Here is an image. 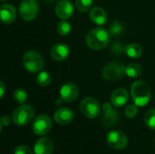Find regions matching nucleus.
I'll list each match as a JSON object with an SVG mask.
<instances>
[{"label":"nucleus","mask_w":155,"mask_h":154,"mask_svg":"<svg viewBox=\"0 0 155 154\" xmlns=\"http://www.w3.org/2000/svg\"><path fill=\"white\" fill-rule=\"evenodd\" d=\"M94 0H76L75 6L78 11L80 12H87L93 6Z\"/></svg>","instance_id":"nucleus-25"},{"label":"nucleus","mask_w":155,"mask_h":154,"mask_svg":"<svg viewBox=\"0 0 155 154\" xmlns=\"http://www.w3.org/2000/svg\"><path fill=\"white\" fill-rule=\"evenodd\" d=\"M1 1H2V2H4V1H5V0H1Z\"/></svg>","instance_id":"nucleus-31"},{"label":"nucleus","mask_w":155,"mask_h":154,"mask_svg":"<svg viewBox=\"0 0 155 154\" xmlns=\"http://www.w3.org/2000/svg\"><path fill=\"white\" fill-rule=\"evenodd\" d=\"M59 93L63 102L72 103L75 101L79 95V87L75 84L67 83L61 87Z\"/></svg>","instance_id":"nucleus-11"},{"label":"nucleus","mask_w":155,"mask_h":154,"mask_svg":"<svg viewBox=\"0 0 155 154\" xmlns=\"http://www.w3.org/2000/svg\"><path fill=\"white\" fill-rule=\"evenodd\" d=\"M144 123L149 129L155 130V108L147 111L144 115Z\"/></svg>","instance_id":"nucleus-24"},{"label":"nucleus","mask_w":155,"mask_h":154,"mask_svg":"<svg viewBox=\"0 0 155 154\" xmlns=\"http://www.w3.org/2000/svg\"><path fill=\"white\" fill-rule=\"evenodd\" d=\"M35 116L34 109L28 104H21L17 107L12 115L13 123L17 126H25L31 123Z\"/></svg>","instance_id":"nucleus-4"},{"label":"nucleus","mask_w":155,"mask_h":154,"mask_svg":"<svg viewBox=\"0 0 155 154\" xmlns=\"http://www.w3.org/2000/svg\"><path fill=\"white\" fill-rule=\"evenodd\" d=\"M5 86L3 81H0V97L3 98L4 94H5Z\"/></svg>","instance_id":"nucleus-30"},{"label":"nucleus","mask_w":155,"mask_h":154,"mask_svg":"<svg viewBox=\"0 0 155 154\" xmlns=\"http://www.w3.org/2000/svg\"><path fill=\"white\" fill-rule=\"evenodd\" d=\"M129 100V93L126 89L120 87L115 89L111 95V103L115 108H119L127 103Z\"/></svg>","instance_id":"nucleus-16"},{"label":"nucleus","mask_w":155,"mask_h":154,"mask_svg":"<svg viewBox=\"0 0 155 154\" xmlns=\"http://www.w3.org/2000/svg\"><path fill=\"white\" fill-rule=\"evenodd\" d=\"M124 114L129 119L134 118L138 114V106L135 103L134 104H129L124 110Z\"/></svg>","instance_id":"nucleus-26"},{"label":"nucleus","mask_w":155,"mask_h":154,"mask_svg":"<svg viewBox=\"0 0 155 154\" xmlns=\"http://www.w3.org/2000/svg\"><path fill=\"white\" fill-rule=\"evenodd\" d=\"M124 53L126 54L127 56L134 58V59H137L139 57L142 56L143 54V48L140 44L133 43V44H129L124 47Z\"/></svg>","instance_id":"nucleus-19"},{"label":"nucleus","mask_w":155,"mask_h":154,"mask_svg":"<svg viewBox=\"0 0 155 154\" xmlns=\"http://www.w3.org/2000/svg\"><path fill=\"white\" fill-rule=\"evenodd\" d=\"M39 11V5L36 0H22L19 5V15L25 21L34 20Z\"/></svg>","instance_id":"nucleus-6"},{"label":"nucleus","mask_w":155,"mask_h":154,"mask_svg":"<svg viewBox=\"0 0 155 154\" xmlns=\"http://www.w3.org/2000/svg\"><path fill=\"white\" fill-rule=\"evenodd\" d=\"M10 122H11V120H10V118L8 117V116H3L2 117V119H1V126L3 127V126H7V125H9L10 124Z\"/></svg>","instance_id":"nucleus-29"},{"label":"nucleus","mask_w":155,"mask_h":154,"mask_svg":"<svg viewBox=\"0 0 155 154\" xmlns=\"http://www.w3.org/2000/svg\"><path fill=\"white\" fill-rule=\"evenodd\" d=\"M86 44L93 50H102L105 48L110 41L109 32L102 27H96L86 34Z\"/></svg>","instance_id":"nucleus-1"},{"label":"nucleus","mask_w":155,"mask_h":154,"mask_svg":"<svg viewBox=\"0 0 155 154\" xmlns=\"http://www.w3.org/2000/svg\"><path fill=\"white\" fill-rule=\"evenodd\" d=\"M22 63L25 69L32 74L41 72L45 66L44 58L38 52L35 50H29L25 52L23 56Z\"/></svg>","instance_id":"nucleus-3"},{"label":"nucleus","mask_w":155,"mask_h":154,"mask_svg":"<svg viewBox=\"0 0 155 154\" xmlns=\"http://www.w3.org/2000/svg\"><path fill=\"white\" fill-rule=\"evenodd\" d=\"M55 14L62 20H67L74 15V6L69 0H59L55 5Z\"/></svg>","instance_id":"nucleus-12"},{"label":"nucleus","mask_w":155,"mask_h":154,"mask_svg":"<svg viewBox=\"0 0 155 154\" xmlns=\"http://www.w3.org/2000/svg\"><path fill=\"white\" fill-rule=\"evenodd\" d=\"M0 15H1V21L3 24H5V25L12 24L15 20V17H16L15 8L10 4H4L1 6Z\"/></svg>","instance_id":"nucleus-17"},{"label":"nucleus","mask_w":155,"mask_h":154,"mask_svg":"<svg viewBox=\"0 0 155 154\" xmlns=\"http://www.w3.org/2000/svg\"><path fill=\"white\" fill-rule=\"evenodd\" d=\"M131 95L134 103L137 106L143 107L150 102L152 93L150 87L145 82L135 81L131 86Z\"/></svg>","instance_id":"nucleus-2"},{"label":"nucleus","mask_w":155,"mask_h":154,"mask_svg":"<svg viewBox=\"0 0 155 154\" xmlns=\"http://www.w3.org/2000/svg\"><path fill=\"white\" fill-rule=\"evenodd\" d=\"M114 106L109 103H104L103 104L104 115L102 118V125L104 127L114 126L119 120V113L114 110Z\"/></svg>","instance_id":"nucleus-10"},{"label":"nucleus","mask_w":155,"mask_h":154,"mask_svg":"<svg viewBox=\"0 0 155 154\" xmlns=\"http://www.w3.org/2000/svg\"><path fill=\"white\" fill-rule=\"evenodd\" d=\"M51 80H52L51 75L46 71L39 72L36 76V83L42 87H45V86L49 85V84L51 83Z\"/></svg>","instance_id":"nucleus-21"},{"label":"nucleus","mask_w":155,"mask_h":154,"mask_svg":"<svg viewBox=\"0 0 155 154\" xmlns=\"http://www.w3.org/2000/svg\"><path fill=\"white\" fill-rule=\"evenodd\" d=\"M125 74V66L119 62L109 63L102 70L103 77L107 81H114L121 78Z\"/></svg>","instance_id":"nucleus-7"},{"label":"nucleus","mask_w":155,"mask_h":154,"mask_svg":"<svg viewBox=\"0 0 155 154\" xmlns=\"http://www.w3.org/2000/svg\"><path fill=\"white\" fill-rule=\"evenodd\" d=\"M54 145L53 141L48 137H42L37 140L34 145L35 154H53Z\"/></svg>","instance_id":"nucleus-13"},{"label":"nucleus","mask_w":155,"mask_h":154,"mask_svg":"<svg viewBox=\"0 0 155 154\" xmlns=\"http://www.w3.org/2000/svg\"><path fill=\"white\" fill-rule=\"evenodd\" d=\"M123 32V25L119 22H114L109 30V33L112 34H119Z\"/></svg>","instance_id":"nucleus-27"},{"label":"nucleus","mask_w":155,"mask_h":154,"mask_svg":"<svg viewBox=\"0 0 155 154\" xmlns=\"http://www.w3.org/2000/svg\"><path fill=\"white\" fill-rule=\"evenodd\" d=\"M13 98L16 103L24 104L27 100V93L23 88H17L13 93Z\"/></svg>","instance_id":"nucleus-23"},{"label":"nucleus","mask_w":155,"mask_h":154,"mask_svg":"<svg viewBox=\"0 0 155 154\" xmlns=\"http://www.w3.org/2000/svg\"><path fill=\"white\" fill-rule=\"evenodd\" d=\"M90 19L93 23L103 25L107 22V14L101 6H94L90 11Z\"/></svg>","instance_id":"nucleus-18"},{"label":"nucleus","mask_w":155,"mask_h":154,"mask_svg":"<svg viewBox=\"0 0 155 154\" xmlns=\"http://www.w3.org/2000/svg\"><path fill=\"white\" fill-rule=\"evenodd\" d=\"M70 54V49L67 44L63 43L55 44L52 46L50 50V55L54 61H64L68 58Z\"/></svg>","instance_id":"nucleus-14"},{"label":"nucleus","mask_w":155,"mask_h":154,"mask_svg":"<svg viewBox=\"0 0 155 154\" xmlns=\"http://www.w3.org/2000/svg\"><path fill=\"white\" fill-rule=\"evenodd\" d=\"M14 154H34L32 150L25 145H19L15 149Z\"/></svg>","instance_id":"nucleus-28"},{"label":"nucleus","mask_w":155,"mask_h":154,"mask_svg":"<svg viewBox=\"0 0 155 154\" xmlns=\"http://www.w3.org/2000/svg\"><path fill=\"white\" fill-rule=\"evenodd\" d=\"M80 110L85 117L89 119H94L101 113V105L96 99L87 96L82 100L80 103Z\"/></svg>","instance_id":"nucleus-5"},{"label":"nucleus","mask_w":155,"mask_h":154,"mask_svg":"<svg viewBox=\"0 0 155 154\" xmlns=\"http://www.w3.org/2000/svg\"><path fill=\"white\" fill-rule=\"evenodd\" d=\"M54 121L60 125H67L74 120V112L67 107H62L55 111L54 114Z\"/></svg>","instance_id":"nucleus-15"},{"label":"nucleus","mask_w":155,"mask_h":154,"mask_svg":"<svg viewBox=\"0 0 155 154\" xmlns=\"http://www.w3.org/2000/svg\"><path fill=\"white\" fill-rule=\"evenodd\" d=\"M71 29H72V25L66 20L60 21L56 25V31H57L58 34H60L62 36L67 35L71 32Z\"/></svg>","instance_id":"nucleus-22"},{"label":"nucleus","mask_w":155,"mask_h":154,"mask_svg":"<svg viewBox=\"0 0 155 154\" xmlns=\"http://www.w3.org/2000/svg\"><path fill=\"white\" fill-rule=\"evenodd\" d=\"M52 128V121L46 114L38 115L33 123V132L35 135H45Z\"/></svg>","instance_id":"nucleus-9"},{"label":"nucleus","mask_w":155,"mask_h":154,"mask_svg":"<svg viewBox=\"0 0 155 154\" xmlns=\"http://www.w3.org/2000/svg\"><path fill=\"white\" fill-rule=\"evenodd\" d=\"M107 144L115 150H123L128 144V139L124 133L121 131H111L106 136Z\"/></svg>","instance_id":"nucleus-8"},{"label":"nucleus","mask_w":155,"mask_h":154,"mask_svg":"<svg viewBox=\"0 0 155 154\" xmlns=\"http://www.w3.org/2000/svg\"><path fill=\"white\" fill-rule=\"evenodd\" d=\"M142 74V67L136 63H131L125 66V74L131 78H137Z\"/></svg>","instance_id":"nucleus-20"}]
</instances>
